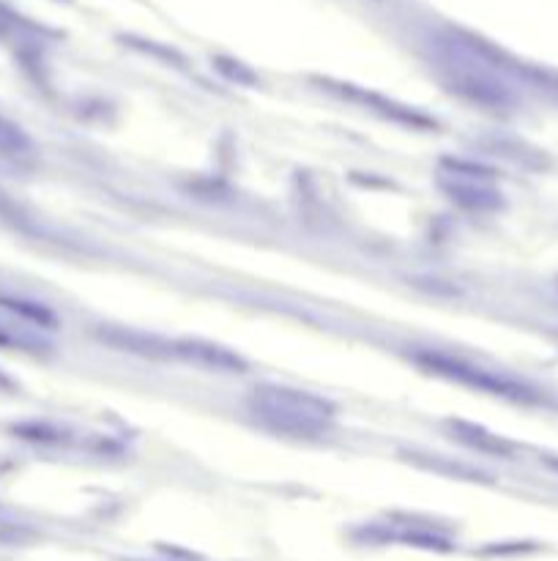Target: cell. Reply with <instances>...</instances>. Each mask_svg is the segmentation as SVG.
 Returning <instances> with one entry per match:
<instances>
[{"mask_svg":"<svg viewBox=\"0 0 558 561\" xmlns=\"http://www.w3.org/2000/svg\"><path fill=\"white\" fill-rule=\"evenodd\" d=\"M419 362L427 364L435 373L446 375V378H455L460 384L476 386V389H485V392H493V395L526 397V389H520V386H515L507 378L487 373L482 367H471V364L460 362V359H449V356L441 354H424L419 356Z\"/></svg>","mask_w":558,"mask_h":561,"instance_id":"cell-2","label":"cell"},{"mask_svg":"<svg viewBox=\"0 0 558 561\" xmlns=\"http://www.w3.org/2000/svg\"><path fill=\"white\" fill-rule=\"evenodd\" d=\"M28 148V140L22 135L17 126L6 124V121H0V151H6V154H20Z\"/></svg>","mask_w":558,"mask_h":561,"instance_id":"cell-5","label":"cell"},{"mask_svg":"<svg viewBox=\"0 0 558 561\" xmlns=\"http://www.w3.org/2000/svg\"><path fill=\"white\" fill-rule=\"evenodd\" d=\"M247 406L263 425L288 436H321L334 419L329 400L288 386H260L249 395Z\"/></svg>","mask_w":558,"mask_h":561,"instance_id":"cell-1","label":"cell"},{"mask_svg":"<svg viewBox=\"0 0 558 561\" xmlns=\"http://www.w3.org/2000/svg\"><path fill=\"white\" fill-rule=\"evenodd\" d=\"M173 354L184 356L189 362L195 364H206V367H214V370H241L244 362L233 356L230 351L225 348H217V345H208V343H178L173 348Z\"/></svg>","mask_w":558,"mask_h":561,"instance_id":"cell-3","label":"cell"},{"mask_svg":"<svg viewBox=\"0 0 558 561\" xmlns=\"http://www.w3.org/2000/svg\"><path fill=\"white\" fill-rule=\"evenodd\" d=\"M449 192H452V198H457L460 203H465V206H471V208L498 206L496 189L479 187V184H455V187H449Z\"/></svg>","mask_w":558,"mask_h":561,"instance_id":"cell-4","label":"cell"}]
</instances>
